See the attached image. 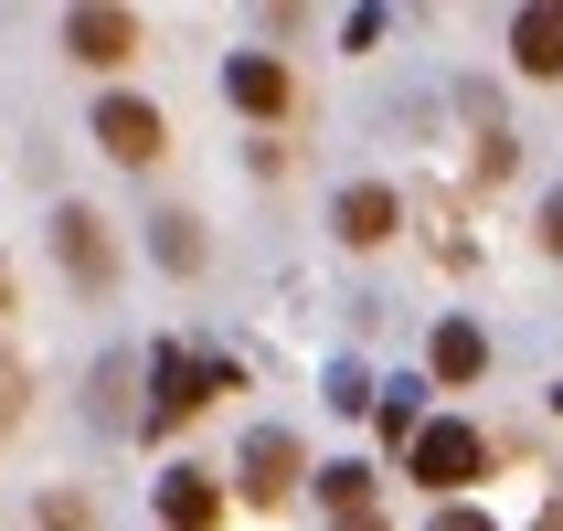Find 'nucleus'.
I'll list each match as a JSON object with an SVG mask.
<instances>
[{
	"label": "nucleus",
	"instance_id": "f257e3e1",
	"mask_svg": "<svg viewBox=\"0 0 563 531\" xmlns=\"http://www.w3.org/2000/svg\"><path fill=\"white\" fill-rule=\"evenodd\" d=\"M405 457H415V478H426L437 500H457V489L489 468V436H478V425H457V414H437V425H415Z\"/></svg>",
	"mask_w": 563,
	"mask_h": 531
},
{
	"label": "nucleus",
	"instance_id": "f03ea898",
	"mask_svg": "<svg viewBox=\"0 0 563 531\" xmlns=\"http://www.w3.org/2000/svg\"><path fill=\"white\" fill-rule=\"evenodd\" d=\"M96 150L128 159V170H150V159L170 150V118H159L150 96H107V107H96Z\"/></svg>",
	"mask_w": 563,
	"mask_h": 531
},
{
	"label": "nucleus",
	"instance_id": "7ed1b4c3",
	"mask_svg": "<svg viewBox=\"0 0 563 531\" xmlns=\"http://www.w3.org/2000/svg\"><path fill=\"white\" fill-rule=\"evenodd\" d=\"M54 255H64V277L86 287V298H96L107 277H118V245H107V213H86V202H64V213H54Z\"/></svg>",
	"mask_w": 563,
	"mask_h": 531
},
{
	"label": "nucleus",
	"instance_id": "20e7f679",
	"mask_svg": "<svg viewBox=\"0 0 563 531\" xmlns=\"http://www.w3.org/2000/svg\"><path fill=\"white\" fill-rule=\"evenodd\" d=\"M234 468H245V500H255V510H277L287 489L309 478V457H298V436H287V425H255V436H245V457H234Z\"/></svg>",
	"mask_w": 563,
	"mask_h": 531
},
{
	"label": "nucleus",
	"instance_id": "39448f33",
	"mask_svg": "<svg viewBox=\"0 0 563 531\" xmlns=\"http://www.w3.org/2000/svg\"><path fill=\"white\" fill-rule=\"evenodd\" d=\"M202 383H234V373H202L191 351H150V436H170L181 414H202Z\"/></svg>",
	"mask_w": 563,
	"mask_h": 531
},
{
	"label": "nucleus",
	"instance_id": "423d86ee",
	"mask_svg": "<svg viewBox=\"0 0 563 531\" xmlns=\"http://www.w3.org/2000/svg\"><path fill=\"white\" fill-rule=\"evenodd\" d=\"M64 54L107 75V64H128V54H139V22H128V11H64Z\"/></svg>",
	"mask_w": 563,
	"mask_h": 531
},
{
	"label": "nucleus",
	"instance_id": "0eeeda50",
	"mask_svg": "<svg viewBox=\"0 0 563 531\" xmlns=\"http://www.w3.org/2000/svg\"><path fill=\"white\" fill-rule=\"evenodd\" d=\"M510 64H521V75H563V0L510 11Z\"/></svg>",
	"mask_w": 563,
	"mask_h": 531
},
{
	"label": "nucleus",
	"instance_id": "6e6552de",
	"mask_svg": "<svg viewBox=\"0 0 563 531\" xmlns=\"http://www.w3.org/2000/svg\"><path fill=\"white\" fill-rule=\"evenodd\" d=\"M223 96H234L245 118H287V64L277 54H234L223 64Z\"/></svg>",
	"mask_w": 563,
	"mask_h": 531
},
{
	"label": "nucleus",
	"instance_id": "1a4fd4ad",
	"mask_svg": "<svg viewBox=\"0 0 563 531\" xmlns=\"http://www.w3.org/2000/svg\"><path fill=\"white\" fill-rule=\"evenodd\" d=\"M330 223H341V245H383V234L405 223V202H394L383 181H351L341 202H330Z\"/></svg>",
	"mask_w": 563,
	"mask_h": 531
},
{
	"label": "nucleus",
	"instance_id": "9d476101",
	"mask_svg": "<svg viewBox=\"0 0 563 531\" xmlns=\"http://www.w3.org/2000/svg\"><path fill=\"white\" fill-rule=\"evenodd\" d=\"M159 521H170V531H213L223 521V489L202 468H170V478H159Z\"/></svg>",
	"mask_w": 563,
	"mask_h": 531
},
{
	"label": "nucleus",
	"instance_id": "9b49d317",
	"mask_svg": "<svg viewBox=\"0 0 563 531\" xmlns=\"http://www.w3.org/2000/svg\"><path fill=\"white\" fill-rule=\"evenodd\" d=\"M426 373H437V383H478V373H489V341H478L468 319H437V341H426Z\"/></svg>",
	"mask_w": 563,
	"mask_h": 531
},
{
	"label": "nucleus",
	"instance_id": "f8f14e48",
	"mask_svg": "<svg viewBox=\"0 0 563 531\" xmlns=\"http://www.w3.org/2000/svg\"><path fill=\"white\" fill-rule=\"evenodd\" d=\"M150 255L170 266V277H191V266H202V223L191 213H150Z\"/></svg>",
	"mask_w": 563,
	"mask_h": 531
},
{
	"label": "nucleus",
	"instance_id": "ddd939ff",
	"mask_svg": "<svg viewBox=\"0 0 563 531\" xmlns=\"http://www.w3.org/2000/svg\"><path fill=\"white\" fill-rule=\"evenodd\" d=\"M319 500L341 510V521H351V510H373V468H319Z\"/></svg>",
	"mask_w": 563,
	"mask_h": 531
},
{
	"label": "nucleus",
	"instance_id": "4468645a",
	"mask_svg": "<svg viewBox=\"0 0 563 531\" xmlns=\"http://www.w3.org/2000/svg\"><path fill=\"white\" fill-rule=\"evenodd\" d=\"M415 425H426V414H415V383H394V394H383V436L415 446Z\"/></svg>",
	"mask_w": 563,
	"mask_h": 531
},
{
	"label": "nucleus",
	"instance_id": "2eb2a0df",
	"mask_svg": "<svg viewBox=\"0 0 563 531\" xmlns=\"http://www.w3.org/2000/svg\"><path fill=\"white\" fill-rule=\"evenodd\" d=\"M43 531H96V510L75 500V489H54V500H43Z\"/></svg>",
	"mask_w": 563,
	"mask_h": 531
},
{
	"label": "nucleus",
	"instance_id": "dca6fc26",
	"mask_svg": "<svg viewBox=\"0 0 563 531\" xmlns=\"http://www.w3.org/2000/svg\"><path fill=\"white\" fill-rule=\"evenodd\" d=\"M426 531H500V521H489V510H468V500H446V510H437Z\"/></svg>",
	"mask_w": 563,
	"mask_h": 531
},
{
	"label": "nucleus",
	"instance_id": "f3484780",
	"mask_svg": "<svg viewBox=\"0 0 563 531\" xmlns=\"http://www.w3.org/2000/svg\"><path fill=\"white\" fill-rule=\"evenodd\" d=\"M542 245L563 255V191H553V202H542Z\"/></svg>",
	"mask_w": 563,
	"mask_h": 531
},
{
	"label": "nucleus",
	"instance_id": "a211bd4d",
	"mask_svg": "<svg viewBox=\"0 0 563 531\" xmlns=\"http://www.w3.org/2000/svg\"><path fill=\"white\" fill-rule=\"evenodd\" d=\"M341 531H383V510H351V521H341Z\"/></svg>",
	"mask_w": 563,
	"mask_h": 531
},
{
	"label": "nucleus",
	"instance_id": "6ab92c4d",
	"mask_svg": "<svg viewBox=\"0 0 563 531\" xmlns=\"http://www.w3.org/2000/svg\"><path fill=\"white\" fill-rule=\"evenodd\" d=\"M0 414H11V362H0Z\"/></svg>",
	"mask_w": 563,
	"mask_h": 531
},
{
	"label": "nucleus",
	"instance_id": "aec40b11",
	"mask_svg": "<svg viewBox=\"0 0 563 531\" xmlns=\"http://www.w3.org/2000/svg\"><path fill=\"white\" fill-rule=\"evenodd\" d=\"M542 531H563V521H542Z\"/></svg>",
	"mask_w": 563,
	"mask_h": 531
}]
</instances>
